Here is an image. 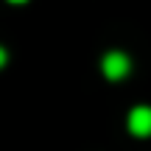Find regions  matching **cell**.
Returning <instances> with one entry per match:
<instances>
[{
	"instance_id": "7a4b0ae2",
	"label": "cell",
	"mask_w": 151,
	"mask_h": 151,
	"mask_svg": "<svg viewBox=\"0 0 151 151\" xmlns=\"http://www.w3.org/2000/svg\"><path fill=\"white\" fill-rule=\"evenodd\" d=\"M129 132L134 137L151 134V106H134L129 112Z\"/></svg>"
},
{
	"instance_id": "277c9868",
	"label": "cell",
	"mask_w": 151,
	"mask_h": 151,
	"mask_svg": "<svg viewBox=\"0 0 151 151\" xmlns=\"http://www.w3.org/2000/svg\"><path fill=\"white\" fill-rule=\"evenodd\" d=\"M9 3H25V0H9Z\"/></svg>"
},
{
	"instance_id": "6da1fadb",
	"label": "cell",
	"mask_w": 151,
	"mask_h": 151,
	"mask_svg": "<svg viewBox=\"0 0 151 151\" xmlns=\"http://www.w3.org/2000/svg\"><path fill=\"white\" fill-rule=\"evenodd\" d=\"M101 70H104V76H106L109 81L123 78V76L129 73V56H126V53H120V50H112V53H106V56H104Z\"/></svg>"
},
{
	"instance_id": "3957f363",
	"label": "cell",
	"mask_w": 151,
	"mask_h": 151,
	"mask_svg": "<svg viewBox=\"0 0 151 151\" xmlns=\"http://www.w3.org/2000/svg\"><path fill=\"white\" fill-rule=\"evenodd\" d=\"M6 62H9V53H6V50L0 48V67H6Z\"/></svg>"
}]
</instances>
